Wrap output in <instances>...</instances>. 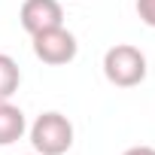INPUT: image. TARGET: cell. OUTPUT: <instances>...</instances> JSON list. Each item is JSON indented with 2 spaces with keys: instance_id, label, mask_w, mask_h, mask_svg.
Wrapping results in <instances>:
<instances>
[{
  "instance_id": "1",
  "label": "cell",
  "mask_w": 155,
  "mask_h": 155,
  "mask_svg": "<svg viewBox=\"0 0 155 155\" xmlns=\"http://www.w3.org/2000/svg\"><path fill=\"white\" fill-rule=\"evenodd\" d=\"M104 76L116 88H134L146 79V55L131 43H116L104 55Z\"/></svg>"
},
{
  "instance_id": "3",
  "label": "cell",
  "mask_w": 155,
  "mask_h": 155,
  "mask_svg": "<svg viewBox=\"0 0 155 155\" xmlns=\"http://www.w3.org/2000/svg\"><path fill=\"white\" fill-rule=\"evenodd\" d=\"M34 43V55L49 64V67H61V64H70L76 58V52H79V43H76V37L61 25V28H49V31H40L31 37Z\"/></svg>"
},
{
  "instance_id": "2",
  "label": "cell",
  "mask_w": 155,
  "mask_h": 155,
  "mask_svg": "<svg viewBox=\"0 0 155 155\" xmlns=\"http://www.w3.org/2000/svg\"><path fill=\"white\" fill-rule=\"evenodd\" d=\"M31 146L37 155H64L73 146V122L64 113H40L31 125Z\"/></svg>"
},
{
  "instance_id": "8",
  "label": "cell",
  "mask_w": 155,
  "mask_h": 155,
  "mask_svg": "<svg viewBox=\"0 0 155 155\" xmlns=\"http://www.w3.org/2000/svg\"><path fill=\"white\" fill-rule=\"evenodd\" d=\"M122 155H155V146H131Z\"/></svg>"
},
{
  "instance_id": "6",
  "label": "cell",
  "mask_w": 155,
  "mask_h": 155,
  "mask_svg": "<svg viewBox=\"0 0 155 155\" xmlns=\"http://www.w3.org/2000/svg\"><path fill=\"white\" fill-rule=\"evenodd\" d=\"M21 85V70L12 55L0 52V101H9Z\"/></svg>"
},
{
  "instance_id": "4",
  "label": "cell",
  "mask_w": 155,
  "mask_h": 155,
  "mask_svg": "<svg viewBox=\"0 0 155 155\" xmlns=\"http://www.w3.org/2000/svg\"><path fill=\"white\" fill-rule=\"evenodd\" d=\"M18 21L21 28L34 37L40 31H49V28H61L64 25V9L58 0H25L21 9H18Z\"/></svg>"
},
{
  "instance_id": "9",
  "label": "cell",
  "mask_w": 155,
  "mask_h": 155,
  "mask_svg": "<svg viewBox=\"0 0 155 155\" xmlns=\"http://www.w3.org/2000/svg\"><path fill=\"white\" fill-rule=\"evenodd\" d=\"M31 155H37V152H31Z\"/></svg>"
},
{
  "instance_id": "7",
  "label": "cell",
  "mask_w": 155,
  "mask_h": 155,
  "mask_svg": "<svg viewBox=\"0 0 155 155\" xmlns=\"http://www.w3.org/2000/svg\"><path fill=\"white\" fill-rule=\"evenodd\" d=\"M137 15L143 25L155 28V0H137Z\"/></svg>"
},
{
  "instance_id": "5",
  "label": "cell",
  "mask_w": 155,
  "mask_h": 155,
  "mask_svg": "<svg viewBox=\"0 0 155 155\" xmlns=\"http://www.w3.org/2000/svg\"><path fill=\"white\" fill-rule=\"evenodd\" d=\"M25 131H28L25 113L9 101H0V146H9V143L21 140Z\"/></svg>"
}]
</instances>
